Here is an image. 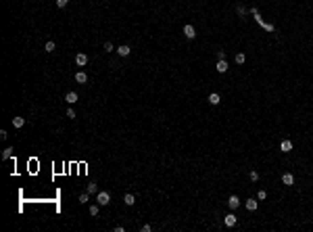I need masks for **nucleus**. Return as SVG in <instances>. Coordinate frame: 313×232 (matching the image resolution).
<instances>
[{
  "mask_svg": "<svg viewBox=\"0 0 313 232\" xmlns=\"http://www.w3.org/2000/svg\"><path fill=\"white\" fill-rule=\"evenodd\" d=\"M251 13H253V15H255L257 23L261 25V27H263V29H267V32H271V34H274V32H276V27H274V25H271V23H265V21H263V17H261V15H259V11H257V9H251Z\"/></svg>",
  "mask_w": 313,
  "mask_h": 232,
  "instance_id": "f257e3e1",
  "label": "nucleus"
},
{
  "mask_svg": "<svg viewBox=\"0 0 313 232\" xmlns=\"http://www.w3.org/2000/svg\"><path fill=\"white\" fill-rule=\"evenodd\" d=\"M96 203H98L100 207H104V205H109V203H111V195H109L106 190H100V192L96 195Z\"/></svg>",
  "mask_w": 313,
  "mask_h": 232,
  "instance_id": "f03ea898",
  "label": "nucleus"
},
{
  "mask_svg": "<svg viewBox=\"0 0 313 232\" xmlns=\"http://www.w3.org/2000/svg\"><path fill=\"white\" fill-rule=\"evenodd\" d=\"M215 69H217V73H225V71L230 69V63H228L225 59H219L217 65H215Z\"/></svg>",
  "mask_w": 313,
  "mask_h": 232,
  "instance_id": "7ed1b4c3",
  "label": "nucleus"
},
{
  "mask_svg": "<svg viewBox=\"0 0 313 232\" xmlns=\"http://www.w3.org/2000/svg\"><path fill=\"white\" fill-rule=\"evenodd\" d=\"M184 36L188 40H194L196 38V29H194V25H184Z\"/></svg>",
  "mask_w": 313,
  "mask_h": 232,
  "instance_id": "20e7f679",
  "label": "nucleus"
},
{
  "mask_svg": "<svg viewBox=\"0 0 313 232\" xmlns=\"http://www.w3.org/2000/svg\"><path fill=\"white\" fill-rule=\"evenodd\" d=\"M236 222H238V218H236L234 213H228V215L223 218V224H225L228 228H232V226H236Z\"/></svg>",
  "mask_w": 313,
  "mask_h": 232,
  "instance_id": "39448f33",
  "label": "nucleus"
},
{
  "mask_svg": "<svg viewBox=\"0 0 313 232\" xmlns=\"http://www.w3.org/2000/svg\"><path fill=\"white\" fill-rule=\"evenodd\" d=\"M228 207H230V209L240 207V199L236 197V195H230V199H228Z\"/></svg>",
  "mask_w": 313,
  "mask_h": 232,
  "instance_id": "423d86ee",
  "label": "nucleus"
},
{
  "mask_svg": "<svg viewBox=\"0 0 313 232\" xmlns=\"http://www.w3.org/2000/svg\"><path fill=\"white\" fill-rule=\"evenodd\" d=\"M65 101H67L69 105H75L77 101H80V96H77V92H67L65 94Z\"/></svg>",
  "mask_w": 313,
  "mask_h": 232,
  "instance_id": "0eeeda50",
  "label": "nucleus"
},
{
  "mask_svg": "<svg viewBox=\"0 0 313 232\" xmlns=\"http://www.w3.org/2000/svg\"><path fill=\"white\" fill-rule=\"evenodd\" d=\"M280 151H282V153H290V151H292V142H290V140H282V142H280Z\"/></svg>",
  "mask_w": 313,
  "mask_h": 232,
  "instance_id": "6e6552de",
  "label": "nucleus"
},
{
  "mask_svg": "<svg viewBox=\"0 0 313 232\" xmlns=\"http://www.w3.org/2000/svg\"><path fill=\"white\" fill-rule=\"evenodd\" d=\"M75 63H77L80 67H84V65L88 63V57H86L84 52H77V55H75Z\"/></svg>",
  "mask_w": 313,
  "mask_h": 232,
  "instance_id": "1a4fd4ad",
  "label": "nucleus"
},
{
  "mask_svg": "<svg viewBox=\"0 0 313 232\" xmlns=\"http://www.w3.org/2000/svg\"><path fill=\"white\" fill-rule=\"evenodd\" d=\"M129 52H132V50H129L128 44H123V46L117 48V55H119V57H129Z\"/></svg>",
  "mask_w": 313,
  "mask_h": 232,
  "instance_id": "9d476101",
  "label": "nucleus"
},
{
  "mask_svg": "<svg viewBox=\"0 0 313 232\" xmlns=\"http://www.w3.org/2000/svg\"><path fill=\"white\" fill-rule=\"evenodd\" d=\"M209 103L213 105V107H215V105H219L221 103V96L217 92H211V94H209Z\"/></svg>",
  "mask_w": 313,
  "mask_h": 232,
  "instance_id": "9b49d317",
  "label": "nucleus"
},
{
  "mask_svg": "<svg viewBox=\"0 0 313 232\" xmlns=\"http://www.w3.org/2000/svg\"><path fill=\"white\" fill-rule=\"evenodd\" d=\"M75 82H77V84H86V82H88L86 71H77V73H75Z\"/></svg>",
  "mask_w": 313,
  "mask_h": 232,
  "instance_id": "f8f14e48",
  "label": "nucleus"
},
{
  "mask_svg": "<svg viewBox=\"0 0 313 232\" xmlns=\"http://www.w3.org/2000/svg\"><path fill=\"white\" fill-rule=\"evenodd\" d=\"M282 182H284L286 186H292V184H294V176H292V174H284V176H282Z\"/></svg>",
  "mask_w": 313,
  "mask_h": 232,
  "instance_id": "ddd939ff",
  "label": "nucleus"
},
{
  "mask_svg": "<svg viewBox=\"0 0 313 232\" xmlns=\"http://www.w3.org/2000/svg\"><path fill=\"white\" fill-rule=\"evenodd\" d=\"M123 203H125V205H128V207H132V205H134V203H136V197H134V195H132V192H128V195H125V197H123Z\"/></svg>",
  "mask_w": 313,
  "mask_h": 232,
  "instance_id": "4468645a",
  "label": "nucleus"
},
{
  "mask_svg": "<svg viewBox=\"0 0 313 232\" xmlns=\"http://www.w3.org/2000/svg\"><path fill=\"white\" fill-rule=\"evenodd\" d=\"M257 207H259V203H257L255 199H248V201H246V209H248V211H257Z\"/></svg>",
  "mask_w": 313,
  "mask_h": 232,
  "instance_id": "2eb2a0df",
  "label": "nucleus"
},
{
  "mask_svg": "<svg viewBox=\"0 0 313 232\" xmlns=\"http://www.w3.org/2000/svg\"><path fill=\"white\" fill-rule=\"evenodd\" d=\"M13 126H15V128H23L25 119H23V117H13Z\"/></svg>",
  "mask_w": 313,
  "mask_h": 232,
  "instance_id": "dca6fc26",
  "label": "nucleus"
},
{
  "mask_svg": "<svg viewBox=\"0 0 313 232\" xmlns=\"http://www.w3.org/2000/svg\"><path fill=\"white\" fill-rule=\"evenodd\" d=\"M54 48H57V44H54L52 40H48L46 44H44V50H46V52H54Z\"/></svg>",
  "mask_w": 313,
  "mask_h": 232,
  "instance_id": "f3484780",
  "label": "nucleus"
},
{
  "mask_svg": "<svg viewBox=\"0 0 313 232\" xmlns=\"http://www.w3.org/2000/svg\"><path fill=\"white\" fill-rule=\"evenodd\" d=\"M234 61H236L238 65H244V61H246V55H244V52H238V55L234 57Z\"/></svg>",
  "mask_w": 313,
  "mask_h": 232,
  "instance_id": "a211bd4d",
  "label": "nucleus"
},
{
  "mask_svg": "<svg viewBox=\"0 0 313 232\" xmlns=\"http://www.w3.org/2000/svg\"><path fill=\"white\" fill-rule=\"evenodd\" d=\"M11 155H13V149L9 146V149H4V151H2V159H11Z\"/></svg>",
  "mask_w": 313,
  "mask_h": 232,
  "instance_id": "6ab92c4d",
  "label": "nucleus"
},
{
  "mask_svg": "<svg viewBox=\"0 0 313 232\" xmlns=\"http://www.w3.org/2000/svg\"><path fill=\"white\" fill-rule=\"evenodd\" d=\"M257 199H259V201H265V199H267V192L263 190V188H261V190L257 192Z\"/></svg>",
  "mask_w": 313,
  "mask_h": 232,
  "instance_id": "aec40b11",
  "label": "nucleus"
},
{
  "mask_svg": "<svg viewBox=\"0 0 313 232\" xmlns=\"http://www.w3.org/2000/svg\"><path fill=\"white\" fill-rule=\"evenodd\" d=\"M236 13H238L240 17H244V15H246V9H244L242 4H238V6H236Z\"/></svg>",
  "mask_w": 313,
  "mask_h": 232,
  "instance_id": "412c9836",
  "label": "nucleus"
},
{
  "mask_svg": "<svg viewBox=\"0 0 313 232\" xmlns=\"http://www.w3.org/2000/svg\"><path fill=\"white\" fill-rule=\"evenodd\" d=\"M98 209H100V205L96 203V205H92L90 207V215H98Z\"/></svg>",
  "mask_w": 313,
  "mask_h": 232,
  "instance_id": "4be33fe9",
  "label": "nucleus"
},
{
  "mask_svg": "<svg viewBox=\"0 0 313 232\" xmlns=\"http://www.w3.org/2000/svg\"><path fill=\"white\" fill-rule=\"evenodd\" d=\"M67 4H69V0H57V6H58V9H65Z\"/></svg>",
  "mask_w": 313,
  "mask_h": 232,
  "instance_id": "5701e85b",
  "label": "nucleus"
},
{
  "mask_svg": "<svg viewBox=\"0 0 313 232\" xmlns=\"http://www.w3.org/2000/svg\"><path fill=\"white\" fill-rule=\"evenodd\" d=\"M88 195H90V192H88V190H86V192H84V195H80V203H88Z\"/></svg>",
  "mask_w": 313,
  "mask_h": 232,
  "instance_id": "b1692460",
  "label": "nucleus"
},
{
  "mask_svg": "<svg viewBox=\"0 0 313 232\" xmlns=\"http://www.w3.org/2000/svg\"><path fill=\"white\" fill-rule=\"evenodd\" d=\"M90 195H96V184H88V188H86Z\"/></svg>",
  "mask_w": 313,
  "mask_h": 232,
  "instance_id": "393cba45",
  "label": "nucleus"
},
{
  "mask_svg": "<svg viewBox=\"0 0 313 232\" xmlns=\"http://www.w3.org/2000/svg\"><path fill=\"white\" fill-rule=\"evenodd\" d=\"M104 50L106 52H113V42H104Z\"/></svg>",
  "mask_w": 313,
  "mask_h": 232,
  "instance_id": "a878e982",
  "label": "nucleus"
},
{
  "mask_svg": "<svg viewBox=\"0 0 313 232\" xmlns=\"http://www.w3.org/2000/svg\"><path fill=\"white\" fill-rule=\"evenodd\" d=\"M65 115L69 117V119H75V111H73V109H67V113H65Z\"/></svg>",
  "mask_w": 313,
  "mask_h": 232,
  "instance_id": "bb28decb",
  "label": "nucleus"
},
{
  "mask_svg": "<svg viewBox=\"0 0 313 232\" xmlns=\"http://www.w3.org/2000/svg\"><path fill=\"white\" fill-rule=\"evenodd\" d=\"M251 180H253V182H257V180H259V172H255V169H253V172H251Z\"/></svg>",
  "mask_w": 313,
  "mask_h": 232,
  "instance_id": "cd10ccee",
  "label": "nucleus"
},
{
  "mask_svg": "<svg viewBox=\"0 0 313 232\" xmlns=\"http://www.w3.org/2000/svg\"><path fill=\"white\" fill-rule=\"evenodd\" d=\"M215 55H217V59H225V52H223V50H217Z\"/></svg>",
  "mask_w": 313,
  "mask_h": 232,
  "instance_id": "c85d7f7f",
  "label": "nucleus"
},
{
  "mask_svg": "<svg viewBox=\"0 0 313 232\" xmlns=\"http://www.w3.org/2000/svg\"><path fill=\"white\" fill-rule=\"evenodd\" d=\"M6 136H9V132H6V130H0V138L4 140V138H6Z\"/></svg>",
  "mask_w": 313,
  "mask_h": 232,
  "instance_id": "c756f323",
  "label": "nucleus"
},
{
  "mask_svg": "<svg viewBox=\"0 0 313 232\" xmlns=\"http://www.w3.org/2000/svg\"><path fill=\"white\" fill-rule=\"evenodd\" d=\"M151 230H152V228L148 226V224H144V226H142V232H151Z\"/></svg>",
  "mask_w": 313,
  "mask_h": 232,
  "instance_id": "7c9ffc66",
  "label": "nucleus"
}]
</instances>
